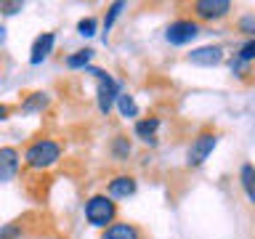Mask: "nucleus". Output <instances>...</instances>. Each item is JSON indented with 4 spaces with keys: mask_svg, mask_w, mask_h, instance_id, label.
Listing matches in <instances>:
<instances>
[{
    "mask_svg": "<svg viewBox=\"0 0 255 239\" xmlns=\"http://www.w3.org/2000/svg\"><path fill=\"white\" fill-rule=\"evenodd\" d=\"M237 59L242 61V64H253L255 61V37H250V40H245L242 45L237 48Z\"/></svg>",
    "mask_w": 255,
    "mask_h": 239,
    "instance_id": "obj_19",
    "label": "nucleus"
},
{
    "mask_svg": "<svg viewBox=\"0 0 255 239\" xmlns=\"http://www.w3.org/2000/svg\"><path fill=\"white\" fill-rule=\"evenodd\" d=\"M88 75H93L96 80H99V88H96V104H99V112L104 117H109L112 107L117 104V96L123 93V88H120V83L115 77L109 75V72L104 69H96V67H88L85 69Z\"/></svg>",
    "mask_w": 255,
    "mask_h": 239,
    "instance_id": "obj_3",
    "label": "nucleus"
},
{
    "mask_svg": "<svg viewBox=\"0 0 255 239\" xmlns=\"http://www.w3.org/2000/svg\"><path fill=\"white\" fill-rule=\"evenodd\" d=\"M53 45H56V35H53V32H43V35H37L35 43H32V51H29V64H32V67L43 64L48 56L53 53Z\"/></svg>",
    "mask_w": 255,
    "mask_h": 239,
    "instance_id": "obj_9",
    "label": "nucleus"
},
{
    "mask_svg": "<svg viewBox=\"0 0 255 239\" xmlns=\"http://www.w3.org/2000/svg\"><path fill=\"white\" fill-rule=\"evenodd\" d=\"M19 237H21L19 223H5V226L0 229V239H19Z\"/></svg>",
    "mask_w": 255,
    "mask_h": 239,
    "instance_id": "obj_22",
    "label": "nucleus"
},
{
    "mask_svg": "<svg viewBox=\"0 0 255 239\" xmlns=\"http://www.w3.org/2000/svg\"><path fill=\"white\" fill-rule=\"evenodd\" d=\"M61 159V143L53 138H37L32 141L27 151H24V165L29 170H48L51 165H56Z\"/></svg>",
    "mask_w": 255,
    "mask_h": 239,
    "instance_id": "obj_1",
    "label": "nucleus"
},
{
    "mask_svg": "<svg viewBox=\"0 0 255 239\" xmlns=\"http://www.w3.org/2000/svg\"><path fill=\"white\" fill-rule=\"evenodd\" d=\"M19 165H21V154L13 146L0 149V183L13 181L16 173H19Z\"/></svg>",
    "mask_w": 255,
    "mask_h": 239,
    "instance_id": "obj_8",
    "label": "nucleus"
},
{
    "mask_svg": "<svg viewBox=\"0 0 255 239\" xmlns=\"http://www.w3.org/2000/svg\"><path fill=\"white\" fill-rule=\"evenodd\" d=\"M159 125H162V120L159 117H143V120H135L133 125V135L143 143H149V146H157V130Z\"/></svg>",
    "mask_w": 255,
    "mask_h": 239,
    "instance_id": "obj_11",
    "label": "nucleus"
},
{
    "mask_svg": "<svg viewBox=\"0 0 255 239\" xmlns=\"http://www.w3.org/2000/svg\"><path fill=\"white\" fill-rule=\"evenodd\" d=\"M239 186H242L247 202L255 207V165L253 162H242V167H239Z\"/></svg>",
    "mask_w": 255,
    "mask_h": 239,
    "instance_id": "obj_12",
    "label": "nucleus"
},
{
    "mask_svg": "<svg viewBox=\"0 0 255 239\" xmlns=\"http://www.w3.org/2000/svg\"><path fill=\"white\" fill-rule=\"evenodd\" d=\"M215 146H218V133L215 130L197 133L194 138H191L189 149H186V165L189 167H202L207 159H210V154L215 151Z\"/></svg>",
    "mask_w": 255,
    "mask_h": 239,
    "instance_id": "obj_4",
    "label": "nucleus"
},
{
    "mask_svg": "<svg viewBox=\"0 0 255 239\" xmlns=\"http://www.w3.org/2000/svg\"><path fill=\"white\" fill-rule=\"evenodd\" d=\"M48 93H43V91H37V93H29L27 99H24V104H21V112L24 115H37V112H43L45 107H48Z\"/></svg>",
    "mask_w": 255,
    "mask_h": 239,
    "instance_id": "obj_15",
    "label": "nucleus"
},
{
    "mask_svg": "<svg viewBox=\"0 0 255 239\" xmlns=\"http://www.w3.org/2000/svg\"><path fill=\"white\" fill-rule=\"evenodd\" d=\"M21 8H24V3H19V0H3V3H0V13L13 16V13H19Z\"/></svg>",
    "mask_w": 255,
    "mask_h": 239,
    "instance_id": "obj_23",
    "label": "nucleus"
},
{
    "mask_svg": "<svg viewBox=\"0 0 255 239\" xmlns=\"http://www.w3.org/2000/svg\"><path fill=\"white\" fill-rule=\"evenodd\" d=\"M125 11V3L123 0H115L109 8H107V16H104V40H107V35H109V29L115 27V21L120 19V13Z\"/></svg>",
    "mask_w": 255,
    "mask_h": 239,
    "instance_id": "obj_18",
    "label": "nucleus"
},
{
    "mask_svg": "<svg viewBox=\"0 0 255 239\" xmlns=\"http://www.w3.org/2000/svg\"><path fill=\"white\" fill-rule=\"evenodd\" d=\"M8 115H11V109H8L5 104H0V122H5V120H8Z\"/></svg>",
    "mask_w": 255,
    "mask_h": 239,
    "instance_id": "obj_25",
    "label": "nucleus"
},
{
    "mask_svg": "<svg viewBox=\"0 0 255 239\" xmlns=\"http://www.w3.org/2000/svg\"><path fill=\"white\" fill-rule=\"evenodd\" d=\"M101 239H141V231L133 223H112L109 229H104Z\"/></svg>",
    "mask_w": 255,
    "mask_h": 239,
    "instance_id": "obj_13",
    "label": "nucleus"
},
{
    "mask_svg": "<svg viewBox=\"0 0 255 239\" xmlns=\"http://www.w3.org/2000/svg\"><path fill=\"white\" fill-rule=\"evenodd\" d=\"M229 67H231V72H234L237 77H245V75H247V67H250V64H242V61L237 59V56H231V59H229Z\"/></svg>",
    "mask_w": 255,
    "mask_h": 239,
    "instance_id": "obj_24",
    "label": "nucleus"
},
{
    "mask_svg": "<svg viewBox=\"0 0 255 239\" xmlns=\"http://www.w3.org/2000/svg\"><path fill=\"white\" fill-rule=\"evenodd\" d=\"M85 218L93 229H109L117 221V202L107 194H93L85 202Z\"/></svg>",
    "mask_w": 255,
    "mask_h": 239,
    "instance_id": "obj_2",
    "label": "nucleus"
},
{
    "mask_svg": "<svg viewBox=\"0 0 255 239\" xmlns=\"http://www.w3.org/2000/svg\"><path fill=\"white\" fill-rule=\"evenodd\" d=\"M237 29L242 32V35H247V40L255 37V13H245V16H239Z\"/></svg>",
    "mask_w": 255,
    "mask_h": 239,
    "instance_id": "obj_20",
    "label": "nucleus"
},
{
    "mask_svg": "<svg viewBox=\"0 0 255 239\" xmlns=\"http://www.w3.org/2000/svg\"><path fill=\"white\" fill-rule=\"evenodd\" d=\"M135 189H138V181H135L133 175H115V178L107 183V197L125 199V197H133Z\"/></svg>",
    "mask_w": 255,
    "mask_h": 239,
    "instance_id": "obj_10",
    "label": "nucleus"
},
{
    "mask_svg": "<svg viewBox=\"0 0 255 239\" xmlns=\"http://www.w3.org/2000/svg\"><path fill=\"white\" fill-rule=\"evenodd\" d=\"M3 43H5V27L0 24V45H3Z\"/></svg>",
    "mask_w": 255,
    "mask_h": 239,
    "instance_id": "obj_26",
    "label": "nucleus"
},
{
    "mask_svg": "<svg viewBox=\"0 0 255 239\" xmlns=\"http://www.w3.org/2000/svg\"><path fill=\"white\" fill-rule=\"evenodd\" d=\"M199 32H202V27H199L197 19H175L173 24H167L165 29V40L175 48H183L189 45L194 37H199Z\"/></svg>",
    "mask_w": 255,
    "mask_h": 239,
    "instance_id": "obj_5",
    "label": "nucleus"
},
{
    "mask_svg": "<svg viewBox=\"0 0 255 239\" xmlns=\"http://www.w3.org/2000/svg\"><path fill=\"white\" fill-rule=\"evenodd\" d=\"M189 64H194V67H218V64H223V59H226V51H223V45H199V48H191L189 51Z\"/></svg>",
    "mask_w": 255,
    "mask_h": 239,
    "instance_id": "obj_7",
    "label": "nucleus"
},
{
    "mask_svg": "<svg viewBox=\"0 0 255 239\" xmlns=\"http://www.w3.org/2000/svg\"><path fill=\"white\" fill-rule=\"evenodd\" d=\"M93 53H96L93 48H80V51H75L72 56H67V61H64V64H67L69 69H88V67H91Z\"/></svg>",
    "mask_w": 255,
    "mask_h": 239,
    "instance_id": "obj_16",
    "label": "nucleus"
},
{
    "mask_svg": "<svg viewBox=\"0 0 255 239\" xmlns=\"http://www.w3.org/2000/svg\"><path fill=\"white\" fill-rule=\"evenodd\" d=\"M117 109H120V115H123L125 120L138 117V104H135V99L130 93H120L117 96Z\"/></svg>",
    "mask_w": 255,
    "mask_h": 239,
    "instance_id": "obj_17",
    "label": "nucleus"
},
{
    "mask_svg": "<svg viewBox=\"0 0 255 239\" xmlns=\"http://www.w3.org/2000/svg\"><path fill=\"white\" fill-rule=\"evenodd\" d=\"M96 27H99V21H96L93 16H85V19L77 21V32H80L83 37H93V35H96Z\"/></svg>",
    "mask_w": 255,
    "mask_h": 239,
    "instance_id": "obj_21",
    "label": "nucleus"
},
{
    "mask_svg": "<svg viewBox=\"0 0 255 239\" xmlns=\"http://www.w3.org/2000/svg\"><path fill=\"white\" fill-rule=\"evenodd\" d=\"M231 8H234L231 0H197L191 11H194L197 21H221L231 13Z\"/></svg>",
    "mask_w": 255,
    "mask_h": 239,
    "instance_id": "obj_6",
    "label": "nucleus"
},
{
    "mask_svg": "<svg viewBox=\"0 0 255 239\" xmlns=\"http://www.w3.org/2000/svg\"><path fill=\"white\" fill-rule=\"evenodd\" d=\"M109 151H112V157L117 159V162H128V157L133 154V143H130V138L128 135H115L112 138V143H109Z\"/></svg>",
    "mask_w": 255,
    "mask_h": 239,
    "instance_id": "obj_14",
    "label": "nucleus"
}]
</instances>
